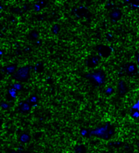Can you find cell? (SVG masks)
Here are the masks:
<instances>
[{
	"mask_svg": "<svg viewBox=\"0 0 139 153\" xmlns=\"http://www.w3.org/2000/svg\"><path fill=\"white\" fill-rule=\"evenodd\" d=\"M31 67L30 66H25L20 67L19 69L16 70L14 73V79L16 81L20 82H25L27 81L30 78V72H31Z\"/></svg>",
	"mask_w": 139,
	"mask_h": 153,
	"instance_id": "cell-1",
	"label": "cell"
},
{
	"mask_svg": "<svg viewBox=\"0 0 139 153\" xmlns=\"http://www.w3.org/2000/svg\"><path fill=\"white\" fill-rule=\"evenodd\" d=\"M95 50L98 55L101 58H109L112 53V47L106 45H98L95 46Z\"/></svg>",
	"mask_w": 139,
	"mask_h": 153,
	"instance_id": "cell-2",
	"label": "cell"
},
{
	"mask_svg": "<svg viewBox=\"0 0 139 153\" xmlns=\"http://www.w3.org/2000/svg\"><path fill=\"white\" fill-rule=\"evenodd\" d=\"M100 61H101V58L98 55H93L90 58H88L87 59V66L89 68H94V67H97L100 64Z\"/></svg>",
	"mask_w": 139,
	"mask_h": 153,
	"instance_id": "cell-3",
	"label": "cell"
},
{
	"mask_svg": "<svg viewBox=\"0 0 139 153\" xmlns=\"http://www.w3.org/2000/svg\"><path fill=\"white\" fill-rule=\"evenodd\" d=\"M90 76L96 83H98V85H101L105 81V74H103V72L101 70H100L99 72L94 73V74H90Z\"/></svg>",
	"mask_w": 139,
	"mask_h": 153,
	"instance_id": "cell-4",
	"label": "cell"
},
{
	"mask_svg": "<svg viewBox=\"0 0 139 153\" xmlns=\"http://www.w3.org/2000/svg\"><path fill=\"white\" fill-rule=\"evenodd\" d=\"M137 72V66H136V63L134 62H130V63L127 64L126 66V74L130 76H132Z\"/></svg>",
	"mask_w": 139,
	"mask_h": 153,
	"instance_id": "cell-5",
	"label": "cell"
},
{
	"mask_svg": "<svg viewBox=\"0 0 139 153\" xmlns=\"http://www.w3.org/2000/svg\"><path fill=\"white\" fill-rule=\"evenodd\" d=\"M73 14H74V16H76L77 18L85 17L86 15L88 13L87 8H85V7H83V6L78 7V8H74L73 10Z\"/></svg>",
	"mask_w": 139,
	"mask_h": 153,
	"instance_id": "cell-6",
	"label": "cell"
},
{
	"mask_svg": "<svg viewBox=\"0 0 139 153\" xmlns=\"http://www.w3.org/2000/svg\"><path fill=\"white\" fill-rule=\"evenodd\" d=\"M122 16V12L119 9L113 10V11L110 12V14H109L110 19H111L112 21H114V22H116L119 19H121Z\"/></svg>",
	"mask_w": 139,
	"mask_h": 153,
	"instance_id": "cell-7",
	"label": "cell"
},
{
	"mask_svg": "<svg viewBox=\"0 0 139 153\" xmlns=\"http://www.w3.org/2000/svg\"><path fill=\"white\" fill-rule=\"evenodd\" d=\"M127 92H128L127 85H126L124 81L121 80V81H119V82H118V95H124Z\"/></svg>",
	"mask_w": 139,
	"mask_h": 153,
	"instance_id": "cell-8",
	"label": "cell"
},
{
	"mask_svg": "<svg viewBox=\"0 0 139 153\" xmlns=\"http://www.w3.org/2000/svg\"><path fill=\"white\" fill-rule=\"evenodd\" d=\"M18 108H19V110L22 113L26 114V113L30 112L31 105L28 102H19V104H18Z\"/></svg>",
	"mask_w": 139,
	"mask_h": 153,
	"instance_id": "cell-9",
	"label": "cell"
},
{
	"mask_svg": "<svg viewBox=\"0 0 139 153\" xmlns=\"http://www.w3.org/2000/svg\"><path fill=\"white\" fill-rule=\"evenodd\" d=\"M17 70V66L16 65H10V66L5 67L4 68V71L7 74H14Z\"/></svg>",
	"mask_w": 139,
	"mask_h": 153,
	"instance_id": "cell-10",
	"label": "cell"
},
{
	"mask_svg": "<svg viewBox=\"0 0 139 153\" xmlns=\"http://www.w3.org/2000/svg\"><path fill=\"white\" fill-rule=\"evenodd\" d=\"M34 69H35V72L38 73V74H40L44 71V64L42 62H37L34 66Z\"/></svg>",
	"mask_w": 139,
	"mask_h": 153,
	"instance_id": "cell-11",
	"label": "cell"
},
{
	"mask_svg": "<svg viewBox=\"0 0 139 153\" xmlns=\"http://www.w3.org/2000/svg\"><path fill=\"white\" fill-rule=\"evenodd\" d=\"M30 139H31V137H30V136H29L27 133H23L20 136V142L24 143V144H25V143H28L29 141H30Z\"/></svg>",
	"mask_w": 139,
	"mask_h": 153,
	"instance_id": "cell-12",
	"label": "cell"
},
{
	"mask_svg": "<svg viewBox=\"0 0 139 153\" xmlns=\"http://www.w3.org/2000/svg\"><path fill=\"white\" fill-rule=\"evenodd\" d=\"M38 101H39L38 96H36V95H31V96L29 98V100L27 102L30 103V104H33V106H36V104L38 103Z\"/></svg>",
	"mask_w": 139,
	"mask_h": 153,
	"instance_id": "cell-13",
	"label": "cell"
},
{
	"mask_svg": "<svg viewBox=\"0 0 139 153\" xmlns=\"http://www.w3.org/2000/svg\"><path fill=\"white\" fill-rule=\"evenodd\" d=\"M129 4L130 6L131 9H137L139 6V0H130Z\"/></svg>",
	"mask_w": 139,
	"mask_h": 153,
	"instance_id": "cell-14",
	"label": "cell"
},
{
	"mask_svg": "<svg viewBox=\"0 0 139 153\" xmlns=\"http://www.w3.org/2000/svg\"><path fill=\"white\" fill-rule=\"evenodd\" d=\"M17 92L18 91L15 89L12 88V89H10L9 91H8V95H9V96L12 98V99H15V98H17Z\"/></svg>",
	"mask_w": 139,
	"mask_h": 153,
	"instance_id": "cell-15",
	"label": "cell"
},
{
	"mask_svg": "<svg viewBox=\"0 0 139 153\" xmlns=\"http://www.w3.org/2000/svg\"><path fill=\"white\" fill-rule=\"evenodd\" d=\"M28 38L30 39V40H37V39L39 38V32H37V31H33V32L29 34Z\"/></svg>",
	"mask_w": 139,
	"mask_h": 153,
	"instance_id": "cell-16",
	"label": "cell"
},
{
	"mask_svg": "<svg viewBox=\"0 0 139 153\" xmlns=\"http://www.w3.org/2000/svg\"><path fill=\"white\" fill-rule=\"evenodd\" d=\"M114 91H115V90H114V89H113L112 87H108L107 89H105V94L109 95H112L113 93H114Z\"/></svg>",
	"mask_w": 139,
	"mask_h": 153,
	"instance_id": "cell-17",
	"label": "cell"
},
{
	"mask_svg": "<svg viewBox=\"0 0 139 153\" xmlns=\"http://www.w3.org/2000/svg\"><path fill=\"white\" fill-rule=\"evenodd\" d=\"M74 151L79 152V153L83 152V151H85V148H84V146H82V145H81V146H76Z\"/></svg>",
	"mask_w": 139,
	"mask_h": 153,
	"instance_id": "cell-18",
	"label": "cell"
},
{
	"mask_svg": "<svg viewBox=\"0 0 139 153\" xmlns=\"http://www.w3.org/2000/svg\"><path fill=\"white\" fill-rule=\"evenodd\" d=\"M60 31V25H54V26L52 28V32L54 33V34H56L58 33V32Z\"/></svg>",
	"mask_w": 139,
	"mask_h": 153,
	"instance_id": "cell-19",
	"label": "cell"
},
{
	"mask_svg": "<svg viewBox=\"0 0 139 153\" xmlns=\"http://www.w3.org/2000/svg\"><path fill=\"white\" fill-rule=\"evenodd\" d=\"M12 88L13 89H15L17 91H19V90L22 89V85L20 83H14L12 85Z\"/></svg>",
	"mask_w": 139,
	"mask_h": 153,
	"instance_id": "cell-20",
	"label": "cell"
},
{
	"mask_svg": "<svg viewBox=\"0 0 139 153\" xmlns=\"http://www.w3.org/2000/svg\"><path fill=\"white\" fill-rule=\"evenodd\" d=\"M46 3H47L46 0H39V1L38 2V4L41 6V8H43V7L46 6Z\"/></svg>",
	"mask_w": 139,
	"mask_h": 153,
	"instance_id": "cell-21",
	"label": "cell"
},
{
	"mask_svg": "<svg viewBox=\"0 0 139 153\" xmlns=\"http://www.w3.org/2000/svg\"><path fill=\"white\" fill-rule=\"evenodd\" d=\"M0 106H1L4 110H7V108H9V104L6 103V102H0Z\"/></svg>",
	"mask_w": 139,
	"mask_h": 153,
	"instance_id": "cell-22",
	"label": "cell"
},
{
	"mask_svg": "<svg viewBox=\"0 0 139 153\" xmlns=\"http://www.w3.org/2000/svg\"><path fill=\"white\" fill-rule=\"evenodd\" d=\"M40 9H41V6H39V4H35V6H34V10H35V11L38 12V11H39Z\"/></svg>",
	"mask_w": 139,
	"mask_h": 153,
	"instance_id": "cell-23",
	"label": "cell"
},
{
	"mask_svg": "<svg viewBox=\"0 0 139 153\" xmlns=\"http://www.w3.org/2000/svg\"><path fill=\"white\" fill-rule=\"evenodd\" d=\"M81 135H82V136H88V131H87L86 129H83V130H81Z\"/></svg>",
	"mask_w": 139,
	"mask_h": 153,
	"instance_id": "cell-24",
	"label": "cell"
},
{
	"mask_svg": "<svg viewBox=\"0 0 139 153\" xmlns=\"http://www.w3.org/2000/svg\"><path fill=\"white\" fill-rule=\"evenodd\" d=\"M136 61H137V63L139 62V59H138V52H136Z\"/></svg>",
	"mask_w": 139,
	"mask_h": 153,
	"instance_id": "cell-25",
	"label": "cell"
},
{
	"mask_svg": "<svg viewBox=\"0 0 139 153\" xmlns=\"http://www.w3.org/2000/svg\"><path fill=\"white\" fill-rule=\"evenodd\" d=\"M123 2L126 3V4H129V3H130V0H123Z\"/></svg>",
	"mask_w": 139,
	"mask_h": 153,
	"instance_id": "cell-26",
	"label": "cell"
}]
</instances>
